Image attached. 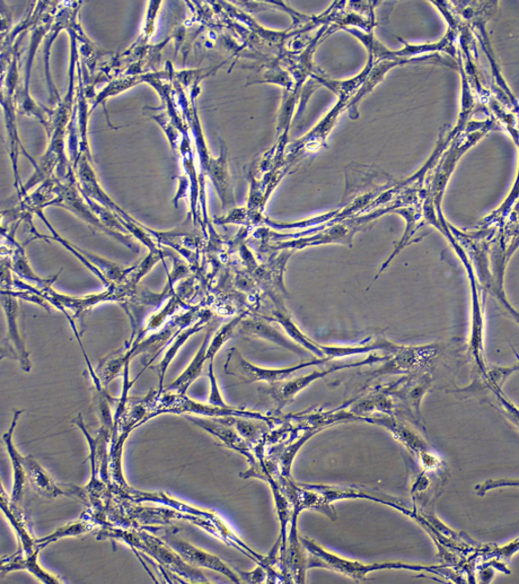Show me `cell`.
Wrapping results in <instances>:
<instances>
[{
	"mask_svg": "<svg viewBox=\"0 0 519 584\" xmlns=\"http://www.w3.org/2000/svg\"><path fill=\"white\" fill-rule=\"evenodd\" d=\"M302 543L309 557H307V569H324L345 575L354 579H364L366 575L383 570H407L414 572L425 571L438 575L447 580L460 583L464 582L461 574L448 565H418L402 562H385L366 564L360 561L346 559L337 554L327 550L314 540L302 538Z\"/></svg>",
	"mask_w": 519,
	"mask_h": 584,
	"instance_id": "1",
	"label": "cell"
},
{
	"mask_svg": "<svg viewBox=\"0 0 519 584\" xmlns=\"http://www.w3.org/2000/svg\"><path fill=\"white\" fill-rule=\"evenodd\" d=\"M313 487L318 491L321 497L325 514L334 520H336V514L332 504L336 501L347 500H365L382 503L386 505V507L399 510L409 518H412L413 513H414V510H408L397 499H392L390 496L380 495L373 491L358 490L356 487L335 485H313Z\"/></svg>",
	"mask_w": 519,
	"mask_h": 584,
	"instance_id": "2",
	"label": "cell"
},
{
	"mask_svg": "<svg viewBox=\"0 0 519 584\" xmlns=\"http://www.w3.org/2000/svg\"><path fill=\"white\" fill-rule=\"evenodd\" d=\"M188 420L197 426L201 427L215 438L221 440L225 446L230 448L241 455L247 458L250 465H254L256 459H255V448L253 444L242 437V434L237 431L235 425L231 421V416L226 417H209V418H197L188 417Z\"/></svg>",
	"mask_w": 519,
	"mask_h": 584,
	"instance_id": "3",
	"label": "cell"
},
{
	"mask_svg": "<svg viewBox=\"0 0 519 584\" xmlns=\"http://www.w3.org/2000/svg\"><path fill=\"white\" fill-rule=\"evenodd\" d=\"M165 543L168 544L175 553L180 555L185 562L192 565L193 568L208 569L225 575V577L230 579L235 583L241 582L240 575L235 573L221 558L200 550L199 548L192 546L177 538L171 537L165 538Z\"/></svg>",
	"mask_w": 519,
	"mask_h": 584,
	"instance_id": "4",
	"label": "cell"
},
{
	"mask_svg": "<svg viewBox=\"0 0 519 584\" xmlns=\"http://www.w3.org/2000/svg\"><path fill=\"white\" fill-rule=\"evenodd\" d=\"M362 421L384 427L393 434L394 440L400 441L417 458L431 450L426 440L416 431L413 430L407 422L399 421L394 415L368 416Z\"/></svg>",
	"mask_w": 519,
	"mask_h": 584,
	"instance_id": "5",
	"label": "cell"
},
{
	"mask_svg": "<svg viewBox=\"0 0 519 584\" xmlns=\"http://www.w3.org/2000/svg\"><path fill=\"white\" fill-rule=\"evenodd\" d=\"M2 304L7 322V339L5 340V342L14 345V357L19 360L25 371L30 372L32 369L30 353L26 351L19 325H17V313H19L17 298L10 293L2 292Z\"/></svg>",
	"mask_w": 519,
	"mask_h": 584,
	"instance_id": "6",
	"label": "cell"
},
{
	"mask_svg": "<svg viewBox=\"0 0 519 584\" xmlns=\"http://www.w3.org/2000/svg\"><path fill=\"white\" fill-rule=\"evenodd\" d=\"M24 411H15L13 417L11 429L3 435V441L5 443L8 456H10L13 467V491L11 495V501L14 504L20 503L25 486L28 484V476H26L25 457H23L19 450H17L13 440V435L15 430L17 421Z\"/></svg>",
	"mask_w": 519,
	"mask_h": 584,
	"instance_id": "7",
	"label": "cell"
},
{
	"mask_svg": "<svg viewBox=\"0 0 519 584\" xmlns=\"http://www.w3.org/2000/svg\"><path fill=\"white\" fill-rule=\"evenodd\" d=\"M2 508L13 526L21 545V552L24 555H31L42 550V547L35 540L28 522H26L24 514L17 510L16 504L12 503L11 500H6V495L3 490Z\"/></svg>",
	"mask_w": 519,
	"mask_h": 584,
	"instance_id": "8",
	"label": "cell"
},
{
	"mask_svg": "<svg viewBox=\"0 0 519 584\" xmlns=\"http://www.w3.org/2000/svg\"><path fill=\"white\" fill-rule=\"evenodd\" d=\"M210 333L206 335L205 342L202 343L200 350L192 360L188 368L183 371L181 376L175 380L171 385L166 388L168 391H174L175 394L186 395L188 389L204 371L205 364L207 361V351L209 347Z\"/></svg>",
	"mask_w": 519,
	"mask_h": 584,
	"instance_id": "9",
	"label": "cell"
},
{
	"mask_svg": "<svg viewBox=\"0 0 519 584\" xmlns=\"http://www.w3.org/2000/svg\"><path fill=\"white\" fill-rule=\"evenodd\" d=\"M25 468L28 483L40 494L53 499L69 494L53 480L49 473L32 456L25 457Z\"/></svg>",
	"mask_w": 519,
	"mask_h": 584,
	"instance_id": "10",
	"label": "cell"
},
{
	"mask_svg": "<svg viewBox=\"0 0 519 584\" xmlns=\"http://www.w3.org/2000/svg\"><path fill=\"white\" fill-rule=\"evenodd\" d=\"M39 552L31 555H24L21 551L12 557L3 558L2 572H12L15 570H26L35 575L44 583H59L57 578L53 577L49 572L44 570L38 563Z\"/></svg>",
	"mask_w": 519,
	"mask_h": 584,
	"instance_id": "11",
	"label": "cell"
},
{
	"mask_svg": "<svg viewBox=\"0 0 519 584\" xmlns=\"http://www.w3.org/2000/svg\"><path fill=\"white\" fill-rule=\"evenodd\" d=\"M205 322V320H202L195 322V325H192L189 328L182 331V332L173 340V344L169 347V350L165 352L163 361L157 366L158 381H158V385H160L158 386V396H161L163 394V383L165 372L169 369V365L175 359V355H177L181 348L184 346V344L186 343L187 340H189L192 335L199 332V331L202 329V326H204Z\"/></svg>",
	"mask_w": 519,
	"mask_h": 584,
	"instance_id": "12",
	"label": "cell"
},
{
	"mask_svg": "<svg viewBox=\"0 0 519 584\" xmlns=\"http://www.w3.org/2000/svg\"><path fill=\"white\" fill-rule=\"evenodd\" d=\"M436 474L422 470V472L417 475L411 488V494L415 502L426 505L433 500L435 494L434 476Z\"/></svg>",
	"mask_w": 519,
	"mask_h": 584,
	"instance_id": "13",
	"label": "cell"
},
{
	"mask_svg": "<svg viewBox=\"0 0 519 584\" xmlns=\"http://www.w3.org/2000/svg\"><path fill=\"white\" fill-rule=\"evenodd\" d=\"M14 254L11 267L17 275L24 279H28V281L35 284L41 285L42 290L47 289V287H50L51 284L55 282L57 276L53 279H42L33 272L28 261H26L23 248L20 247Z\"/></svg>",
	"mask_w": 519,
	"mask_h": 584,
	"instance_id": "14",
	"label": "cell"
},
{
	"mask_svg": "<svg viewBox=\"0 0 519 584\" xmlns=\"http://www.w3.org/2000/svg\"><path fill=\"white\" fill-rule=\"evenodd\" d=\"M95 527L94 522L91 520H78L72 522L63 528L58 529L55 533H53L49 537L37 540V543L42 547H46L47 545L55 542V540L67 538V537H77L86 533V531L92 530Z\"/></svg>",
	"mask_w": 519,
	"mask_h": 584,
	"instance_id": "15",
	"label": "cell"
},
{
	"mask_svg": "<svg viewBox=\"0 0 519 584\" xmlns=\"http://www.w3.org/2000/svg\"><path fill=\"white\" fill-rule=\"evenodd\" d=\"M208 377L210 381V394L208 399L209 405L224 408L230 407L225 403V401L221 394V391H219L218 383L214 371V361H210L209 363Z\"/></svg>",
	"mask_w": 519,
	"mask_h": 584,
	"instance_id": "16",
	"label": "cell"
},
{
	"mask_svg": "<svg viewBox=\"0 0 519 584\" xmlns=\"http://www.w3.org/2000/svg\"><path fill=\"white\" fill-rule=\"evenodd\" d=\"M495 395L498 399L497 407L500 411L503 412L519 430V409L501 395L499 390L495 391Z\"/></svg>",
	"mask_w": 519,
	"mask_h": 584,
	"instance_id": "17",
	"label": "cell"
},
{
	"mask_svg": "<svg viewBox=\"0 0 519 584\" xmlns=\"http://www.w3.org/2000/svg\"><path fill=\"white\" fill-rule=\"evenodd\" d=\"M241 579H244L249 582H264L268 579V571L265 568H263L262 565H259L257 569H255L250 572H241Z\"/></svg>",
	"mask_w": 519,
	"mask_h": 584,
	"instance_id": "18",
	"label": "cell"
}]
</instances>
